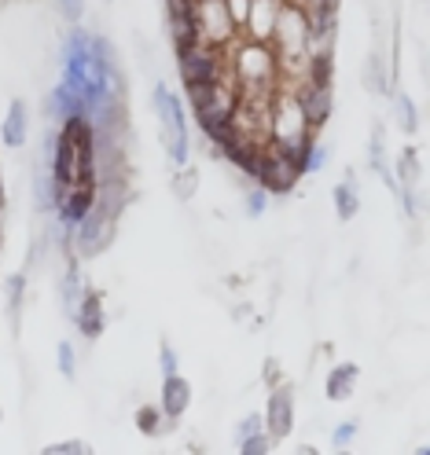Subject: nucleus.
<instances>
[{
  "label": "nucleus",
  "instance_id": "6e6552de",
  "mask_svg": "<svg viewBox=\"0 0 430 455\" xmlns=\"http://www.w3.org/2000/svg\"><path fill=\"white\" fill-rule=\"evenodd\" d=\"M280 4H283V0H250V12H247V22H243V37L269 44L272 30H276Z\"/></svg>",
  "mask_w": 430,
  "mask_h": 455
},
{
  "label": "nucleus",
  "instance_id": "c756f323",
  "mask_svg": "<svg viewBox=\"0 0 430 455\" xmlns=\"http://www.w3.org/2000/svg\"><path fill=\"white\" fill-rule=\"evenodd\" d=\"M257 430H265V419L257 415V411H250V415H243V422H239V430H236V444L239 441H247L250 434H257Z\"/></svg>",
  "mask_w": 430,
  "mask_h": 455
},
{
  "label": "nucleus",
  "instance_id": "473e14b6",
  "mask_svg": "<svg viewBox=\"0 0 430 455\" xmlns=\"http://www.w3.org/2000/svg\"><path fill=\"white\" fill-rule=\"evenodd\" d=\"M0 419H4V415H0Z\"/></svg>",
  "mask_w": 430,
  "mask_h": 455
},
{
  "label": "nucleus",
  "instance_id": "bb28decb",
  "mask_svg": "<svg viewBox=\"0 0 430 455\" xmlns=\"http://www.w3.org/2000/svg\"><path fill=\"white\" fill-rule=\"evenodd\" d=\"M195 184H199V173H195L191 165H181V169H177V177H174L177 195H181V198H191V188H195Z\"/></svg>",
  "mask_w": 430,
  "mask_h": 455
},
{
  "label": "nucleus",
  "instance_id": "a211bd4d",
  "mask_svg": "<svg viewBox=\"0 0 430 455\" xmlns=\"http://www.w3.org/2000/svg\"><path fill=\"white\" fill-rule=\"evenodd\" d=\"M393 110H397V125H401V132L412 136V132L419 129V110H416V103H412L409 96H397V100H393Z\"/></svg>",
  "mask_w": 430,
  "mask_h": 455
},
{
  "label": "nucleus",
  "instance_id": "20e7f679",
  "mask_svg": "<svg viewBox=\"0 0 430 455\" xmlns=\"http://www.w3.org/2000/svg\"><path fill=\"white\" fill-rule=\"evenodd\" d=\"M302 180V169L287 158L283 151H276L272 144L262 151V169H257V184H262L269 195H291Z\"/></svg>",
  "mask_w": 430,
  "mask_h": 455
},
{
  "label": "nucleus",
  "instance_id": "4be33fe9",
  "mask_svg": "<svg viewBox=\"0 0 430 455\" xmlns=\"http://www.w3.org/2000/svg\"><path fill=\"white\" fill-rule=\"evenodd\" d=\"M416 173H419V155H416L412 148H405V151L397 155V180L405 184V188H412Z\"/></svg>",
  "mask_w": 430,
  "mask_h": 455
},
{
  "label": "nucleus",
  "instance_id": "f03ea898",
  "mask_svg": "<svg viewBox=\"0 0 430 455\" xmlns=\"http://www.w3.org/2000/svg\"><path fill=\"white\" fill-rule=\"evenodd\" d=\"M177 70H181V81H184V84H214V81H228V52L199 41V44L177 52Z\"/></svg>",
  "mask_w": 430,
  "mask_h": 455
},
{
  "label": "nucleus",
  "instance_id": "f8f14e48",
  "mask_svg": "<svg viewBox=\"0 0 430 455\" xmlns=\"http://www.w3.org/2000/svg\"><path fill=\"white\" fill-rule=\"evenodd\" d=\"M357 379H361V367L357 363H335L331 371H328V379H324V396L328 401H346V396H353V389H357Z\"/></svg>",
  "mask_w": 430,
  "mask_h": 455
},
{
  "label": "nucleus",
  "instance_id": "2f4dec72",
  "mask_svg": "<svg viewBox=\"0 0 430 455\" xmlns=\"http://www.w3.org/2000/svg\"><path fill=\"white\" fill-rule=\"evenodd\" d=\"M0 206H4V180H0Z\"/></svg>",
  "mask_w": 430,
  "mask_h": 455
},
{
  "label": "nucleus",
  "instance_id": "7c9ffc66",
  "mask_svg": "<svg viewBox=\"0 0 430 455\" xmlns=\"http://www.w3.org/2000/svg\"><path fill=\"white\" fill-rule=\"evenodd\" d=\"M265 382L269 386H280V363L276 360H265Z\"/></svg>",
  "mask_w": 430,
  "mask_h": 455
},
{
  "label": "nucleus",
  "instance_id": "423d86ee",
  "mask_svg": "<svg viewBox=\"0 0 430 455\" xmlns=\"http://www.w3.org/2000/svg\"><path fill=\"white\" fill-rule=\"evenodd\" d=\"M295 100H298V107H302V114H305V122H309V129H312V132L328 125L331 107H335V92H331V84L298 81V84H295Z\"/></svg>",
  "mask_w": 430,
  "mask_h": 455
},
{
  "label": "nucleus",
  "instance_id": "7ed1b4c3",
  "mask_svg": "<svg viewBox=\"0 0 430 455\" xmlns=\"http://www.w3.org/2000/svg\"><path fill=\"white\" fill-rule=\"evenodd\" d=\"M122 213H114L107 203H100L96 198V206L85 213V220L74 228V235H70V250H74V258H96V253L114 239V220H118Z\"/></svg>",
  "mask_w": 430,
  "mask_h": 455
},
{
  "label": "nucleus",
  "instance_id": "393cba45",
  "mask_svg": "<svg viewBox=\"0 0 430 455\" xmlns=\"http://www.w3.org/2000/svg\"><path fill=\"white\" fill-rule=\"evenodd\" d=\"M22 298H26V275H12L8 279V312H12V316H19Z\"/></svg>",
  "mask_w": 430,
  "mask_h": 455
},
{
  "label": "nucleus",
  "instance_id": "f257e3e1",
  "mask_svg": "<svg viewBox=\"0 0 430 455\" xmlns=\"http://www.w3.org/2000/svg\"><path fill=\"white\" fill-rule=\"evenodd\" d=\"M151 107L158 114V125H162V148H166V158L174 169L188 165L191 158V132H188V114H184V103L174 96L166 81H158L151 89Z\"/></svg>",
  "mask_w": 430,
  "mask_h": 455
},
{
  "label": "nucleus",
  "instance_id": "f3484780",
  "mask_svg": "<svg viewBox=\"0 0 430 455\" xmlns=\"http://www.w3.org/2000/svg\"><path fill=\"white\" fill-rule=\"evenodd\" d=\"M166 415H162V408L158 404H140V411H136V430L143 434V437H158L162 430H166Z\"/></svg>",
  "mask_w": 430,
  "mask_h": 455
},
{
  "label": "nucleus",
  "instance_id": "2eb2a0df",
  "mask_svg": "<svg viewBox=\"0 0 430 455\" xmlns=\"http://www.w3.org/2000/svg\"><path fill=\"white\" fill-rule=\"evenodd\" d=\"M81 294H85V283H81V272H77V265L70 261L67 275L60 279V301H63L67 320H74V312H77V301H81Z\"/></svg>",
  "mask_w": 430,
  "mask_h": 455
},
{
  "label": "nucleus",
  "instance_id": "cd10ccee",
  "mask_svg": "<svg viewBox=\"0 0 430 455\" xmlns=\"http://www.w3.org/2000/svg\"><path fill=\"white\" fill-rule=\"evenodd\" d=\"M45 455H93V444H85V441H63V444H48Z\"/></svg>",
  "mask_w": 430,
  "mask_h": 455
},
{
  "label": "nucleus",
  "instance_id": "9b49d317",
  "mask_svg": "<svg viewBox=\"0 0 430 455\" xmlns=\"http://www.w3.org/2000/svg\"><path fill=\"white\" fill-rule=\"evenodd\" d=\"M331 203H335V217L338 220H353L361 213V188H357V173H353V169H346L342 180L335 184Z\"/></svg>",
  "mask_w": 430,
  "mask_h": 455
},
{
  "label": "nucleus",
  "instance_id": "6ab92c4d",
  "mask_svg": "<svg viewBox=\"0 0 430 455\" xmlns=\"http://www.w3.org/2000/svg\"><path fill=\"white\" fill-rule=\"evenodd\" d=\"M55 367H60V375L67 379V382H74L77 379V353H74V341H60L55 346Z\"/></svg>",
  "mask_w": 430,
  "mask_h": 455
},
{
  "label": "nucleus",
  "instance_id": "9d476101",
  "mask_svg": "<svg viewBox=\"0 0 430 455\" xmlns=\"http://www.w3.org/2000/svg\"><path fill=\"white\" fill-rule=\"evenodd\" d=\"M26 140H30V107L22 100H12L4 122H0V144L19 151V148H26Z\"/></svg>",
  "mask_w": 430,
  "mask_h": 455
},
{
  "label": "nucleus",
  "instance_id": "1a4fd4ad",
  "mask_svg": "<svg viewBox=\"0 0 430 455\" xmlns=\"http://www.w3.org/2000/svg\"><path fill=\"white\" fill-rule=\"evenodd\" d=\"M74 327L81 331V338H100L103 327H107V312H103V294L100 291H89L85 287L81 301H77V312H74Z\"/></svg>",
  "mask_w": 430,
  "mask_h": 455
},
{
  "label": "nucleus",
  "instance_id": "aec40b11",
  "mask_svg": "<svg viewBox=\"0 0 430 455\" xmlns=\"http://www.w3.org/2000/svg\"><path fill=\"white\" fill-rule=\"evenodd\" d=\"M269 191L257 184V180H250V188H247V195H243V210H247V217H262L265 210H269Z\"/></svg>",
  "mask_w": 430,
  "mask_h": 455
},
{
  "label": "nucleus",
  "instance_id": "0eeeda50",
  "mask_svg": "<svg viewBox=\"0 0 430 455\" xmlns=\"http://www.w3.org/2000/svg\"><path fill=\"white\" fill-rule=\"evenodd\" d=\"M158 408L169 422H177L188 408H191V382L174 371V375H162V386H158Z\"/></svg>",
  "mask_w": 430,
  "mask_h": 455
},
{
  "label": "nucleus",
  "instance_id": "c85d7f7f",
  "mask_svg": "<svg viewBox=\"0 0 430 455\" xmlns=\"http://www.w3.org/2000/svg\"><path fill=\"white\" fill-rule=\"evenodd\" d=\"M55 8H60V15L67 19V22H81V15H85V8H89V0H55Z\"/></svg>",
  "mask_w": 430,
  "mask_h": 455
},
{
  "label": "nucleus",
  "instance_id": "b1692460",
  "mask_svg": "<svg viewBox=\"0 0 430 455\" xmlns=\"http://www.w3.org/2000/svg\"><path fill=\"white\" fill-rule=\"evenodd\" d=\"M357 430H361V422L357 419H346V422H338L335 430H331V444L342 451V448H350L357 441Z\"/></svg>",
  "mask_w": 430,
  "mask_h": 455
},
{
  "label": "nucleus",
  "instance_id": "39448f33",
  "mask_svg": "<svg viewBox=\"0 0 430 455\" xmlns=\"http://www.w3.org/2000/svg\"><path fill=\"white\" fill-rule=\"evenodd\" d=\"M265 434L272 441H287V434L295 430V389L291 386H272L269 404H265Z\"/></svg>",
  "mask_w": 430,
  "mask_h": 455
},
{
  "label": "nucleus",
  "instance_id": "5701e85b",
  "mask_svg": "<svg viewBox=\"0 0 430 455\" xmlns=\"http://www.w3.org/2000/svg\"><path fill=\"white\" fill-rule=\"evenodd\" d=\"M272 444H276V441H272L265 430H257V434H250L247 441H239V455H269Z\"/></svg>",
  "mask_w": 430,
  "mask_h": 455
},
{
  "label": "nucleus",
  "instance_id": "ddd939ff",
  "mask_svg": "<svg viewBox=\"0 0 430 455\" xmlns=\"http://www.w3.org/2000/svg\"><path fill=\"white\" fill-rule=\"evenodd\" d=\"M195 4H199V0H195ZM166 26H169V41H174V48H177V52H184V48L199 44V22H195V8H188V12H169Z\"/></svg>",
  "mask_w": 430,
  "mask_h": 455
},
{
  "label": "nucleus",
  "instance_id": "412c9836",
  "mask_svg": "<svg viewBox=\"0 0 430 455\" xmlns=\"http://www.w3.org/2000/svg\"><path fill=\"white\" fill-rule=\"evenodd\" d=\"M328 158H331V148H328V144H317V140H312L309 151H305V162H302V177H305V173H324V169H328Z\"/></svg>",
  "mask_w": 430,
  "mask_h": 455
},
{
  "label": "nucleus",
  "instance_id": "a878e982",
  "mask_svg": "<svg viewBox=\"0 0 430 455\" xmlns=\"http://www.w3.org/2000/svg\"><path fill=\"white\" fill-rule=\"evenodd\" d=\"M158 371H162V375L181 371V356H177V349L169 346V341H162V346H158Z\"/></svg>",
  "mask_w": 430,
  "mask_h": 455
},
{
  "label": "nucleus",
  "instance_id": "4468645a",
  "mask_svg": "<svg viewBox=\"0 0 430 455\" xmlns=\"http://www.w3.org/2000/svg\"><path fill=\"white\" fill-rule=\"evenodd\" d=\"M364 89L376 92V96H390V67L379 52H371L368 63H364Z\"/></svg>",
  "mask_w": 430,
  "mask_h": 455
},
{
  "label": "nucleus",
  "instance_id": "dca6fc26",
  "mask_svg": "<svg viewBox=\"0 0 430 455\" xmlns=\"http://www.w3.org/2000/svg\"><path fill=\"white\" fill-rule=\"evenodd\" d=\"M34 206L37 213H52L55 210V180L48 173V165L37 162V177H34Z\"/></svg>",
  "mask_w": 430,
  "mask_h": 455
}]
</instances>
